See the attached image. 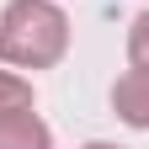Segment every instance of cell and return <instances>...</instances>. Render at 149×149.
Segmentation results:
<instances>
[{"mask_svg":"<svg viewBox=\"0 0 149 149\" xmlns=\"http://www.w3.org/2000/svg\"><path fill=\"white\" fill-rule=\"evenodd\" d=\"M112 112H117L123 128L149 133V64H133L112 80Z\"/></svg>","mask_w":149,"mask_h":149,"instance_id":"cell-2","label":"cell"},{"mask_svg":"<svg viewBox=\"0 0 149 149\" xmlns=\"http://www.w3.org/2000/svg\"><path fill=\"white\" fill-rule=\"evenodd\" d=\"M128 64H149V11L128 22Z\"/></svg>","mask_w":149,"mask_h":149,"instance_id":"cell-5","label":"cell"},{"mask_svg":"<svg viewBox=\"0 0 149 149\" xmlns=\"http://www.w3.org/2000/svg\"><path fill=\"white\" fill-rule=\"evenodd\" d=\"M0 149H53V128L32 107L0 112Z\"/></svg>","mask_w":149,"mask_h":149,"instance_id":"cell-3","label":"cell"},{"mask_svg":"<svg viewBox=\"0 0 149 149\" xmlns=\"http://www.w3.org/2000/svg\"><path fill=\"white\" fill-rule=\"evenodd\" d=\"M16 107H32V80L22 69L0 64V112H16Z\"/></svg>","mask_w":149,"mask_h":149,"instance_id":"cell-4","label":"cell"},{"mask_svg":"<svg viewBox=\"0 0 149 149\" xmlns=\"http://www.w3.org/2000/svg\"><path fill=\"white\" fill-rule=\"evenodd\" d=\"M69 53V16L59 0H6L0 11V64L53 69Z\"/></svg>","mask_w":149,"mask_h":149,"instance_id":"cell-1","label":"cell"},{"mask_svg":"<svg viewBox=\"0 0 149 149\" xmlns=\"http://www.w3.org/2000/svg\"><path fill=\"white\" fill-rule=\"evenodd\" d=\"M80 149H123V144H107V139H91V144H80Z\"/></svg>","mask_w":149,"mask_h":149,"instance_id":"cell-6","label":"cell"}]
</instances>
